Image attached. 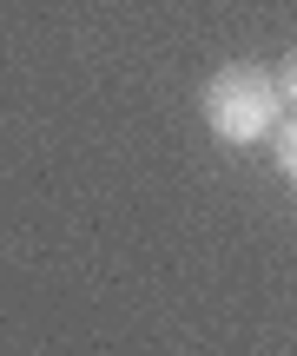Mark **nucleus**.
Wrapping results in <instances>:
<instances>
[{
  "label": "nucleus",
  "instance_id": "obj_1",
  "mask_svg": "<svg viewBox=\"0 0 297 356\" xmlns=\"http://www.w3.org/2000/svg\"><path fill=\"white\" fill-rule=\"evenodd\" d=\"M198 113L205 126L218 132L225 145H251V139H271L284 126V92H278V73L251 60H232L198 86Z\"/></svg>",
  "mask_w": 297,
  "mask_h": 356
},
{
  "label": "nucleus",
  "instance_id": "obj_2",
  "mask_svg": "<svg viewBox=\"0 0 297 356\" xmlns=\"http://www.w3.org/2000/svg\"><path fill=\"white\" fill-rule=\"evenodd\" d=\"M271 165H278V178H291V185H297V119L271 132Z\"/></svg>",
  "mask_w": 297,
  "mask_h": 356
},
{
  "label": "nucleus",
  "instance_id": "obj_3",
  "mask_svg": "<svg viewBox=\"0 0 297 356\" xmlns=\"http://www.w3.org/2000/svg\"><path fill=\"white\" fill-rule=\"evenodd\" d=\"M278 92H284V106H291V113H297V53H291V60H284V66H278Z\"/></svg>",
  "mask_w": 297,
  "mask_h": 356
}]
</instances>
